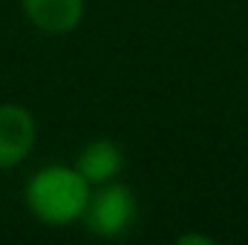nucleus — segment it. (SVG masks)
Wrapping results in <instances>:
<instances>
[{
	"label": "nucleus",
	"instance_id": "1",
	"mask_svg": "<svg viewBox=\"0 0 248 245\" xmlns=\"http://www.w3.org/2000/svg\"><path fill=\"white\" fill-rule=\"evenodd\" d=\"M90 190L93 184L75 170V165H46L32 173L23 199L38 222L49 228H63L81 222L84 208L90 202Z\"/></svg>",
	"mask_w": 248,
	"mask_h": 245
},
{
	"label": "nucleus",
	"instance_id": "2",
	"mask_svg": "<svg viewBox=\"0 0 248 245\" xmlns=\"http://www.w3.org/2000/svg\"><path fill=\"white\" fill-rule=\"evenodd\" d=\"M136 219V193L122 182H104L90 190L81 222L95 237H122Z\"/></svg>",
	"mask_w": 248,
	"mask_h": 245
},
{
	"label": "nucleus",
	"instance_id": "3",
	"mask_svg": "<svg viewBox=\"0 0 248 245\" xmlns=\"http://www.w3.org/2000/svg\"><path fill=\"white\" fill-rule=\"evenodd\" d=\"M38 141V122L23 104H0V170L29 159Z\"/></svg>",
	"mask_w": 248,
	"mask_h": 245
},
{
	"label": "nucleus",
	"instance_id": "4",
	"mask_svg": "<svg viewBox=\"0 0 248 245\" xmlns=\"http://www.w3.org/2000/svg\"><path fill=\"white\" fill-rule=\"evenodd\" d=\"M29 23L46 35H69L84 20V0H20Z\"/></svg>",
	"mask_w": 248,
	"mask_h": 245
},
{
	"label": "nucleus",
	"instance_id": "5",
	"mask_svg": "<svg viewBox=\"0 0 248 245\" xmlns=\"http://www.w3.org/2000/svg\"><path fill=\"white\" fill-rule=\"evenodd\" d=\"M124 168V153L113 138H93L75 156V170L93 184L113 182Z\"/></svg>",
	"mask_w": 248,
	"mask_h": 245
},
{
	"label": "nucleus",
	"instance_id": "6",
	"mask_svg": "<svg viewBox=\"0 0 248 245\" xmlns=\"http://www.w3.org/2000/svg\"><path fill=\"white\" fill-rule=\"evenodd\" d=\"M179 245H214V237H208V234H182Z\"/></svg>",
	"mask_w": 248,
	"mask_h": 245
}]
</instances>
